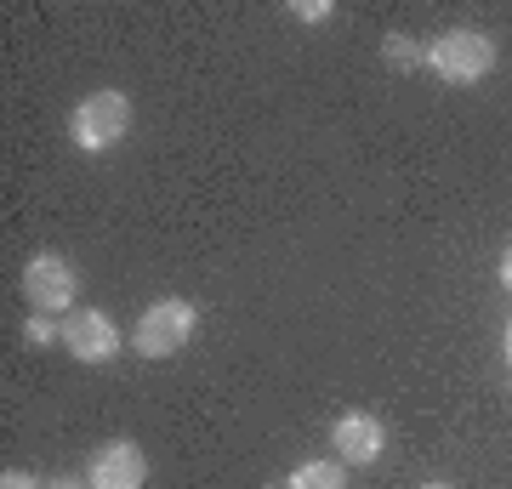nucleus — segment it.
<instances>
[{
  "label": "nucleus",
  "instance_id": "12",
  "mask_svg": "<svg viewBox=\"0 0 512 489\" xmlns=\"http://www.w3.org/2000/svg\"><path fill=\"white\" fill-rule=\"evenodd\" d=\"M0 489H40L35 472H0Z\"/></svg>",
  "mask_w": 512,
  "mask_h": 489
},
{
  "label": "nucleus",
  "instance_id": "9",
  "mask_svg": "<svg viewBox=\"0 0 512 489\" xmlns=\"http://www.w3.org/2000/svg\"><path fill=\"white\" fill-rule=\"evenodd\" d=\"M382 57H387V69H421V63H427V46H416L410 35L393 29V35L382 40Z\"/></svg>",
  "mask_w": 512,
  "mask_h": 489
},
{
  "label": "nucleus",
  "instance_id": "15",
  "mask_svg": "<svg viewBox=\"0 0 512 489\" xmlns=\"http://www.w3.org/2000/svg\"><path fill=\"white\" fill-rule=\"evenodd\" d=\"M501 347H507V364H512V325H507V336H501Z\"/></svg>",
  "mask_w": 512,
  "mask_h": 489
},
{
  "label": "nucleus",
  "instance_id": "1",
  "mask_svg": "<svg viewBox=\"0 0 512 489\" xmlns=\"http://www.w3.org/2000/svg\"><path fill=\"white\" fill-rule=\"evenodd\" d=\"M126 131H131V97L114 86L80 97L69 114V143L80 154H109L114 143H126Z\"/></svg>",
  "mask_w": 512,
  "mask_h": 489
},
{
  "label": "nucleus",
  "instance_id": "8",
  "mask_svg": "<svg viewBox=\"0 0 512 489\" xmlns=\"http://www.w3.org/2000/svg\"><path fill=\"white\" fill-rule=\"evenodd\" d=\"M274 489H348V467L342 461H302L296 472H285V484Z\"/></svg>",
  "mask_w": 512,
  "mask_h": 489
},
{
  "label": "nucleus",
  "instance_id": "2",
  "mask_svg": "<svg viewBox=\"0 0 512 489\" xmlns=\"http://www.w3.org/2000/svg\"><path fill=\"white\" fill-rule=\"evenodd\" d=\"M194 330H200V308L188 302V296H160V302H148L137 330H131V347L143 353V359H177L188 342H194Z\"/></svg>",
  "mask_w": 512,
  "mask_h": 489
},
{
  "label": "nucleus",
  "instance_id": "11",
  "mask_svg": "<svg viewBox=\"0 0 512 489\" xmlns=\"http://www.w3.org/2000/svg\"><path fill=\"white\" fill-rule=\"evenodd\" d=\"M291 18H302V23H325V18H336V6H330V0H296Z\"/></svg>",
  "mask_w": 512,
  "mask_h": 489
},
{
  "label": "nucleus",
  "instance_id": "10",
  "mask_svg": "<svg viewBox=\"0 0 512 489\" xmlns=\"http://www.w3.org/2000/svg\"><path fill=\"white\" fill-rule=\"evenodd\" d=\"M23 336L35 347H46V342H63V319H46V313H35L29 325H23Z\"/></svg>",
  "mask_w": 512,
  "mask_h": 489
},
{
  "label": "nucleus",
  "instance_id": "13",
  "mask_svg": "<svg viewBox=\"0 0 512 489\" xmlns=\"http://www.w3.org/2000/svg\"><path fill=\"white\" fill-rule=\"evenodd\" d=\"M495 273H501V285L512 290V245H507V251H501V268H495Z\"/></svg>",
  "mask_w": 512,
  "mask_h": 489
},
{
  "label": "nucleus",
  "instance_id": "14",
  "mask_svg": "<svg viewBox=\"0 0 512 489\" xmlns=\"http://www.w3.org/2000/svg\"><path fill=\"white\" fill-rule=\"evenodd\" d=\"M52 489H92V484H86V478H57Z\"/></svg>",
  "mask_w": 512,
  "mask_h": 489
},
{
  "label": "nucleus",
  "instance_id": "4",
  "mask_svg": "<svg viewBox=\"0 0 512 489\" xmlns=\"http://www.w3.org/2000/svg\"><path fill=\"white\" fill-rule=\"evenodd\" d=\"M74 296H80V273H74L69 256L57 251H35L23 262V302L46 319H57L63 308H74Z\"/></svg>",
  "mask_w": 512,
  "mask_h": 489
},
{
  "label": "nucleus",
  "instance_id": "3",
  "mask_svg": "<svg viewBox=\"0 0 512 489\" xmlns=\"http://www.w3.org/2000/svg\"><path fill=\"white\" fill-rule=\"evenodd\" d=\"M427 69L439 74L444 86H478L484 74L495 69V40L473 23H461V29H444L433 46H427Z\"/></svg>",
  "mask_w": 512,
  "mask_h": 489
},
{
  "label": "nucleus",
  "instance_id": "7",
  "mask_svg": "<svg viewBox=\"0 0 512 489\" xmlns=\"http://www.w3.org/2000/svg\"><path fill=\"white\" fill-rule=\"evenodd\" d=\"M330 444H336V461L342 467H370L387 450V427L370 410H348V416H336V427H330Z\"/></svg>",
  "mask_w": 512,
  "mask_h": 489
},
{
  "label": "nucleus",
  "instance_id": "6",
  "mask_svg": "<svg viewBox=\"0 0 512 489\" xmlns=\"http://www.w3.org/2000/svg\"><path fill=\"white\" fill-rule=\"evenodd\" d=\"M86 484L92 489H143L148 484V455L137 450L131 438H109V444L92 455Z\"/></svg>",
  "mask_w": 512,
  "mask_h": 489
},
{
  "label": "nucleus",
  "instance_id": "5",
  "mask_svg": "<svg viewBox=\"0 0 512 489\" xmlns=\"http://www.w3.org/2000/svg\"><path fill=\"white\" fill-rule=\"evenodd\" d=\"M63 347L80 364H109V359H120V325L97 308H74V313H63Z\"/></svg>",
  "mask_w": 512,
  "mask_h": 489
},
{
  "label": "nucleus",
  "instance_id": "16",
  "mask_svg": "<svg viewBox=\"0 0 512 489\" xmlns=\"http://www.w3.org/2000/svg\"><path fill=\"white\" fill-rule=\"evenodd\" d=\"M421 489H456V484H421Z\"/></svg>",
  "mask_w": 512,
  "mask_h": 489
}]
</instances>
